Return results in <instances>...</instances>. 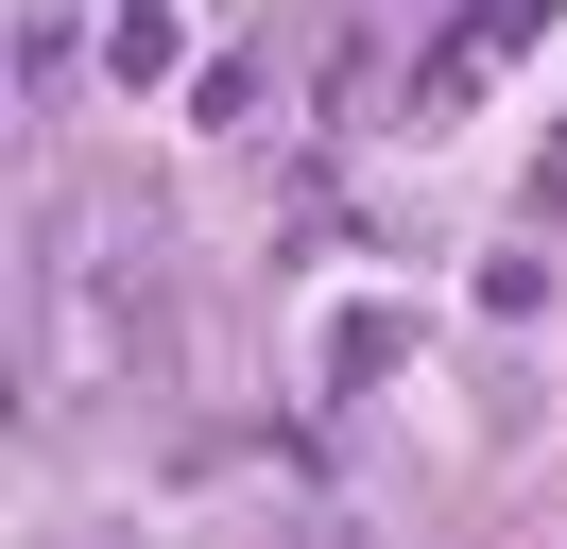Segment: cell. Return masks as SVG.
<instances>
[{"label": "cell", "instance_id": "cell-1", "mask_svg": "<svg viewBox=\"0 0 567 549\" xmlns=\"http://www.w3.org/2000/svg\"><path fill=\"white\" fill-rule=\"evenodd\" d=\"M533 34H550V0H464V34H447V69H430V103H464L498 52H533Z\"/></svg>", "mask_w": 567, "mask_h": 549}, {"label": "cell", "instance_id": "cell-2", "mask_svg": "<svg viewBox=\"0 0 567 549\" xmlns=\"http://www.w3.org/2000/svg\"><path fill=\"white\" fill-rule=\"evenodd\" d=\"M173 52H189V34H173V0H121V18H104V69H121V86H155Z\"/></svg>", "mask_w": 567, "mask_h": 549}, {"label": "cell", "instance_id": "cell-3", "mask_svg": "<svg viewBox=\"0 0 567 549\" xmlns=\"http://www.w3.org/2000/svg\"><path fill=\"white\" fill-rule=\"evenodd\" d=\"M327 377H395V309H344L327 327Z\"/></svg>", "mask_w": 567, "mask_h": 549}]
</instances>
